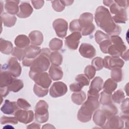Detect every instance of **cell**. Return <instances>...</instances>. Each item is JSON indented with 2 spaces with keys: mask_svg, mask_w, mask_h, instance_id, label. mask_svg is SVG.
I'll use <instances>...</instances> for the list:
<instances>
[{
  "mask_svg": "<svg viewBox=\"0 0 129 129\" xmlns=\"http://www.w3.org/2000/svg\"><path fill=\"white\" fill-rule=\"evenodd\" d=\"M94 19L97 25L107 35H118L121 33V27L115 24L109 10L104 6H99L96 9Z\"/></svg>",
  "mask_w": 129,
  "mask_h": 129,
  "instance_id": "6da1fadb",
  "label": "cell"
},
{
  "mask_svg": "<svg viewBox=\"0 0 129 129\" xmlns=\"http://www.w3.org/2000/svg\"><path fill=\"white\" fill-rule=\"evenodd\" d=\"M99 93L97 94L88 93L87 100L83 103L78 112L77 117L80 121L87 122L91 120L93 113L99 107Z\"/></svg>",
  "mask_w": 129,
  "mask_h": 129,
  "instance_id": "7a4b0ae2",
  "label": "cell"
},
{
  "mask_svg": "<svg viewBox=\"0 0 129 129\" xmlns=\"http://www.w3.org/2000/svg\"><path fill=\"white\" fill-rule=\"evenodd\" d=\"M50 53L49 49L47 48L41 49L40 54L34 59L30 70L38 72L46 71L50 66L49 56Z\"/></svg>",
  "mask_w": 129,
  "mask_h": 129,
  "instance_id": "3957f363",
  "label": "cell"
},
{
  "mask_svg": "<svg viewBox=\"0 0 129 129\" xmlns=\"http://www.w3.org/2000/svg\"><path fill=\"white\" fill-rule=\"evenodd\" d=\"M78 20L82 35H90L94 31L95 27L93 23V15L92 14L88 12L83 13L80 15Z\"/></svg>",
  "mask_w": 129,
  "mask_h": 129,
  "instance_id": "277c9868",
  "label": "cell"
},
{
  "mask_svg": "<svg viewBox=\"0 0 129 129\" xmlns=\"http://www.w3.org/2000/svg\"><path fill=\"white\" fill-rule=\"evenodd\" d=\"M111 44L109 46L107 53L112 56H120L121 54L127 49L122 39L118 35H112L110 37Z\"/></svg>",
  "mask_w": 129,
  "mask_h": 129,
  "instance_id": "5b68a950",
  "label": "cell"
},
{
  "mask_svg": "<svg viewBox=\"0 0 129 129\" xmlns=\"http://www.w3.org/2000/svg\"><path fill=\"white\" fill-rule=\"evenodd\" d=\"M29 75L35 84L38 85L48 89L51 83V79L48 74L45 72H35L30 70Z\"/></svg>",
  "mask_w": 129,
  "mask_h": 129,
  "instance_id": "8992f818",
  "label": "cell"
},
{
  "mask_svg": "<svg viewBox=\"0 0 129 129\" xmlns=\"http://www.w3.org/2000/svg\"><path fill=\"white\" fill-rule=\"evenodd\" d=\"M35 117L36 120L40 123L46 122L49 118L48 105L44 100H39L35 108Z\"/></svg>",
  "mask_w": 129,
  "mask_h": 129,
  "instance_id": "52a82bcc",
  "label": "cell"
},
{
  "mask_svg": "<svg viewBox=\"0 0 129 129\" xmlns=\"http://www.w3.org/2000/svg\"><path fill=\"white\" fill-rule=\"evenodd\" d=\"M1 70L8 71L13 77L17 78L20 76L22 69L17 58L12 57L10 58L7 64L1 66Z\"/></svg>",
  "mask_w": 129,
  "mask_h": 129,
  "instance_id": "ba28073f",
  "label": "cell"
},
{
  "mask_svg": "<svg viewBox=\"0 0 129 129\" xmlns=\"http://www.w3.org/2000/svg\"><path fill=\"white\" fill-rule=\"evenodd\" d=\"M52 26L56 35L59 37L63 38L66 36L68 24L64 19L58 18L55 20L52 23Z\"/></svg>",
  "mask_w": 129,
  "mask_h": 129,
  "instance_id": "9c48e42d",
  "label": "cell"
},
{
  "mask_svg": "<svg viewBox=\"0 0 129 129\" xmlns=\"http://www.w3.org/2000/svg\"><path fill=\"white\" fill-rule=\"evenodd\" d=\"M68 91V87L66 84L62 82L58 81L53 83L49 89V94L53 98L63 96Z\"/></svg>",
  "mask_w": 129,
  "mask_h": 129,
  "instance_id": "30bf717a",
  "label": "cell"
},
{
  "mask_svg": "<svg viewBox=\"0 0 129 129\" xmlns=\"http://www.w3.org/2000/svg\"><path fill=\"white\" fill-rule=\"evenodd\" d=\"M124 64V61L118 56H106L103 59V67L111 70L113 68H121Z\"/></svg>",
  "mask_w": 129,
  "mask_h": 129,
  "instance_id": "8fae6325",
  "label": "cell"
},
{
  "mask_svg": "<svg viewBox=\"0 0 129 129\" xmlns=\"http://www.w3.org/2000/svg\"><path fill=\"white\" fill-rule=\"evenodd\" d=\"M82 34L80 32H73L65 38V44L70 49L76 50L78 48Z\"/></svg>",
  "mask_w": 129,
  "mask_h": 129,
  "instance_id": "7c38bea8",
  "label": "cell"
},
{
  "mask_svg": "<svg viewBox=\"0 0 129 129\" xmlns=\"http://www.w3.org/2000/svg\"><path fill=\"white\" fill-rule=\"evenodd\" d=\"M15 117L20 122L27 124L33 120L34 113L32 110L19 109L16 112Z\"/></svg>",
  "mask_w": 129,
  "mask_h": 129,
  "instance_id": "4fadbf2b",
  "label": "cell"
},
{
  "mask_svg": "<svg viewBox=\"0 0 129 129\" xmlns=\"http://www.w3.org/2000/svg\"><path fill=\"white\" fill-rule=\"evenodd\" d=\"M123 127V120L118 115H112L109 117L103 128H122Z\"/></svg>",
  "mask_w": 129,
  "mask_h": 129,
  "instance_id": "5bb4252c",
  "label": "cell"
},
{
  "mask_svg": "<svg viewBox=\"0 0 129 129\" xmlns=\"http://www.w3.org/2000/svg\"><path fill=\"white\" fill-rule=\"evenodd\" d=\"M79 50L80 54L85 58H92L96 55L95 48L93 45L89 43H82Z\"/></svg>",
  "mask_w": 129,
  "mask_h": 129,
  "instance_id": "9a60e30c",
  "label": "cell"
},
{
  "mask_svg": "<svg viewBox=\"0 0 129 129\" xmlns=\"http://www.w3.org/2000/svg\"><path fill=\"white\" fill-rule=\"evenodd\" d=\"M19 109L17 102H11L9 100H6L4 104L1 107V110L4 113L8 115H15L16 112Z\"/></svg>",
  "mask_w": 129,
  "mask_h": 129,
  "instance_id": "2e32d148",
  "label": "cell"
},
{
  "mask_svg": "<svg viewBox=\"0 0 129 129\" xmlns=\"http://www.w3.org/2000/svg\"><path fill=\"white\" fill-rule=\"evenodd\" d=\"M33 11V9L29 3L22 2L19 6V11L17 15L20 18H26L32 14Z\"/></svg>",
  "mask_w": 129,
  "mask_h": 129,
  "instance_id": "e0dca14e",
  "label": "cell"
},
{
  "mask_svg": "<svg viewBox=\"0 0 129 129\" xmlns=\"http://www.w3.org/2000/svg\"><path fill=\"white\" fill-rule=\"evenodd\" d=\"M103 80L100 77H95L91 82L89 90L88 91V94H97L102 89Z\"/></svg>",
  "mask_w": 129,
  "mask_h": 129,
  "instance_id": "ac0fdd59",
  "label": "cell"
},
{
  "mask_svg": "<svg viewBox=\"0 0 129 129\" xmlns=\"http://www.w3.org/2000/svg\"><path fill=\"white\" fill-rule=\"evenodd\" d=\"M108 118L102 109L96 110L93 115V120L94 123L98 126L102 128L105 125Z\"/></svg>",
  "mask_w": 129,
  "mask_h": 129,
  "instance_id": "d6986e66",
  "label": "cell"
},
{
  "mask_svg": "<svg viewBox=\"0 0 129 129\" xmlns=\"http://www.w3.org/2000/svg\"><path fill=\"white\" fill-rule=\"evenodd\" d=\"M25 52V57L30 59H34L40 53L41 49L39 46L36 45H29L24 48Z\"/></svg>",
  "mask_w": 129,
  "mask_h": 129,
  "instance_id": "ffe728a7",
  "label": "cell"
},
{
  "mask_svg": "<svg viewBox=\"0 0 129 129\" xmlns=\"http://www.w3.org/2000/svg\"><path fill=\"white\" fill-rule=\"evenodd\" d=\"M15 77H13L8 71L1 70L0 87L1 88L7 87L12 83Z\"/></svg>",
  "mask_w": 129,
  "mask_h": 129,
  "instance_id": "44dd1931",
  "label": "cell"
},
{
  "mask_svg": "<svg viewBox=\"0 0 129 129\" xmlns=\"http://www.w3.org/2000/svg\"><path fill=\"white\" fill-rule=\"evenodd\" d=\"M30 43L33 45H40L43 41V35L41 32L38 30L31 31L29 34Z\"/></svg>",
  "mask_w": 129,
  "mask_h": 129,
  "instance_id": "7402d4cb",
  "label": "cell"
},
{
  "mask_svg": "<svg viewBox=\"0 0 129 129\" xmlns=\"http://www.w3.org/2000/svg\"><path fill=\"white\" fill-rule=\"evenodd\" d=\"M19 1H6L5 4V9L7 13L10 15L17 14L19 11L18 5Z\"/></svg>",
  "mask_w": 129,
  "mask_h": 129,
  "instance_id": "603a6c76",
  "label": "cell"
},
{
  "mask_svg": "<svg viewBox=\"0 0 129 129\" xmlns=\"http://www.w3.org/2000/svg\"><path fill=\"white\" fill-rule=\"evenodd\" d=\"M49 75L53 81H58L62 79L63 72L59 66L51 64L49 70Z\"/></svg>",
  "mask_w": 129,
  "mask_h": 129,
  "instance_id": "cb8c5ba5",
  "label": "cell"
},
{
  "mask_svg": "<svg viewBox=\"0 0 129 129\" xmlns=\"http://www.w3.org/2000/svg\"><path fill=\"white\" fill-rule=\"evenodd\" d=\"M1 18L3 25L7 27H13L17 21V18L14 15H10L7 13L2 14Z\"/></svg>",
  "mask_w": 129,
  "mask_h": 129,
  "instance_id": "d4e9b609",
  "label": "cell"
},
{
  "mask_svg": "<svg viewBox=\"0 0 129 129\" xmlns=\"http://www.w3.org/2000/svg\"><path fill=\"white\" fill-rule=\"evenodd\" d=\"M30 40L29 37L25 35H19L15 39V44L16 47L20 48H25L29 45Z\"/></svg>",
  "mask_w": 129,
  "mask_h": 129,
  "instance_id": "484cf974",
  "label": "cell"
},
{
  "mask_svg": "<svg viewBox=\"0 0 129 129\" xmlns=\"http://www.w3.org/2000/svg\"><path fill=\"white\" fill-rule=\"evenodd\" d=\"M13 49V46L11 42L3 38L0 39V50L2 53L10 54L12 53Z\"/></svg>",
  "mask_w": 129,
  "mask_h": 129,
  "instance_id": "4316f807",
  "label": "cell"
},
{
  "mask_svg": "<svg viewBox=\"0 0 129 129\" xmlns=\"http://www.w3.org/2000/svg\"><path fill=\"white\" fill-rule=\"evenodd\" d=\"M117 87V82L113 80L111 78L107 79L103 84V91L105 92L112 94V93L116 89Z\"/></svg>",
  "mask_w": 129,
  "mask_h": 129,
  "instance_id": "83f0119b",
  "label": "cell"
},
{
  "mask_svg": "<svg viewBox=\"0 0 129 129\" xmlns=\"http://www.w3.org/2000/svg\"><path fill=\"white\" fill-rule=\"evenodd\" d=\"M86 98V94L82 91L75 92L71 95V99L73 102L78 105L83 104L85 101Z\"/></svg>",
  "mask_w": 129,
  "mask_h": 129,
  "instance_id": "f1b7e54d",
  "label": "cell"
},
{
  "mask_svg": "<svg viewBox=\"0 0 129 129\" xmlns=\"http://www.w3.org/2000/svg\"><path fill=\"white\" fill-rule=\"evenodd\" d=\"M126 9L123 8L118 13L112 17L113 21L116 23H125L127 20Z\"/></svg>",
  "mask_w": 129,
  "mask_h": 129,
  "instance_id": "f546056e",
  "label": "cell"
},
{
  "mask_svg": "<svg viewBox=\"0 0 129 129\" xmlns=\"http://www.w3.org/2000/svg\"><path fill=\"white\" fill-rule=\"evenodd\" d=\"M23 87L24 83L22 80L15 78L12 83L8 87V89L9 91L17 92L21 90Z\"/></svg>",
  "mask_w": 129,
  "mask_h": 129,
  "instance_id": "4dcf8cb0",
  "label": "cell"
},
{
  "mask_svg": "<svg viewBox=\"0 0 129 129\" xmlns=\"http://www.w3.org/2000/svg\"><path fill=\"white\" fill-rule=\"evenodd\" d=\"M102 109L105 112L108 118L112 115H115L118 112L117 107L112 103L103 105Z\"/></svg>",
  "mask_w": 129,
  "mask_h": 129,
  "instance_id": "1f68e13d",
  "label": "cell"
},
{
  "mask_svg": "<svg viewBox=\"0 0 129 129\" xmlns=\"http://www.w3.org/2000/svg\"><path fill=\"white\" fill-rule=\"evenodd\" d=\"M49 60L52 64L59 66L62 61V55L57 51H53L50 54Z\"/></svg>",
  "mask_w": 129,
  "mask_h": 129,
  "instance_id": "d6a6232c",
  "label": "cell"
},
{
  "mask_svg": "<svg viewBox=\"0 0 129 129\" xmlns=\"http://www.w3.org/2000/svg\"><path fill=\"white\" fill-rule=\"evenodd\" d=\"M111 78L116 82H119L122 80V71L121 68H113L111 69Z\"/></svg>",
  "mask_w": 129,
  "mask_h": 129,
  "instance_id": "836d02e7",
  "label": "cell"
},
{
  "mask_svg": "<svg viewBox=\"0 0 129 129\" xmlns=\"http://www.w3.org/2000/svg\"><path fill=\"white\" fill-rule=\"evenodd\" d=\"M62 46V41L60 39L54 38L52 39L49 43V47L51 50L53 51H58L60 50Z\"/></svg>",
  "mask_w": 129,
  "mask_h": 129,
  "instance_id": "e575fe53",
  "label": "cell"
},
{
  "mask_svg": "<svg viewBox=\"0 0 129 129\" xmlns=\"http://www.w3.org/2000/svg\"><path fill=\"white\" fill-rule=\"evenodd\" d=\"M125 95L123 92L121 90H118L116 91L111 96L112 101L114 102L119 104L124 99Z\"/></svg>",
  "mask_w": 129,
  "mask_h": 129,
  "instance_id": "d590c367",
  "label": "cell"
},
{
  "mask_svg": "<svg viewBox=\"0 0 129 129\" xmlns=\"http://www.w3.org/2000/svg\"><path fill=\"white\" fill-rule=\"evenodd\" d=\"M33 91L35 94L39 97H43L48 93V89L43 88L35 84L33 87Z\"/></svg>",
  "mask_w": 129,
  "mask_h": 129,
  "instance_id": "8d00e7d4",
  "label": "cell"
},
{
  "mask_svg": "<svg viewBox=\"0 0 129 129\" xmlns=\"http://www.w3.org/2000/svg\"><path fill=\"white\" fill-rule=\"evenodd\" d=\"M112 95L111 94H108L104 91H102L101 93L100 98L99 100V103L102 105H106L112 103Z\"/></svg>",
  "mask_w": 129,
  "mask_h": 129,
  "instance_id": "74e56055",
  "label": "cell"
},
{
  "mask_svg": "<svg viewBox=\"0 0 129 129\" xmlns=\"http://www.w3.org/2000/svg\"><path fill=\"white\" fill-rule=\"evenodd\" d=\"M12 54L13 56L16 57L19 60H22L25 57L24 48H20L17 47H15Z\"/></svg>",
  "mask_w": 129,
  "mask_h": 129,
  "instance_id": "f35d334b",
  "label": "cell"
},
{
  "mask_svg": "<svg viewBox=\"0 0 129 129\" xmlns=\"http://www.w3.org/2000/svg\"><path fill=\"white\" fill-rule=\"evenodd\" d=\"M110 39L108 35L104 33L100 30H97L95 34V39L97 43L99 44L102 41Z\"/></svg>",
  "mask_w": 129,
  "mask_h": 129,
  "instance_id": "ab89813d",
  "label": "cell"
},
{
  "mask_svg": "<svg viewBox=\"0 0 129 129\" xmlns=\"http://www.w3.org/2000/svg\"><path fill=\"white\" fill-rule=\"evenodd\" d=\"M91 64L96 71L102 70L103 68V59L100 57H96L92 60Z\"/></svg>",
  "mask_w": 129,
  "mask_h": 129,
  "instance_id": "60d3db41",
  "label": "cell"
},
{
  "mask_svg": "<svg viewBox=\"0 0 129 129\" xmlns=\"http://www.w3.org/2000/svg\"><path fill=\"white\" fill-rule=\"evenodd\" d=\"M96 69L92 65L87 66L84 70V74L89 78V80L93 79L96 74Z\"/></svg>",
  "mask_w": 129,
  "mask_h": 129,
  "instance_id": "b9f144b4",
  "label": "cell"
},
{
  "mask_svg": "<svg viewBox=\"0 0 129 129\" xmlns=\"http://www.w3.org/2000/svg\"><path fill=\"white\" fill-rule=\"evenodd\" d=\"M75 80L84 86H88L90 83V80L85 74H79L77 75L75 78Z\"/></svg>",
  "mask_w": 129,
  "mask_h": 129,
  "instance_id": "7bdbcfd3",
  "label": "cell"
},
{
  "mask_svg": "<svg viewBox=\"0 0 129 129\" xmlns=\"http://www.w3.org/2000/svg\"><path fill=\"white\" fill-rule=\"evenodd\" d=\"M69 29L72 33L81 31V28L78 19H75L71 22L69 26Z\"/></svg>",
  "mask_w": 129,
  "mask_h": 129,
  "instance_id": "ee69618b",
  "label": "cell"
},
{
  "mask_svg": "<svg viewBox=\"0 0 129 129\" xmlns=\"http://www.w3.org/2000/svg\"><path fill=\"white\" fill-rule=\"evenodd\" d=\"M51 2L52 8L57 12L62 11L65 8V6L62 1H52Z\"/></svg>",
  "mask_w": 129,
  "mask_h": 129,
  "instance_id": "f6af8a7d",
  "label": "cell"
},
{
  "mask_svg": "<svg viewBox=\"0 0 129 129\" xmlns=\"http://www.w3.org/2000/svg\"><path fill=\"white\" fill-rule=\"evenodd\" d=\"M18 120L15 117L3 116L1 118V123L2 124H5L6 123H12L16 124L18 123Z\"/></svg>",
  "mask_w": 129,
  "mask_h": 129,
  "instance_id": "bcb514c9",
  "label": "cell"
},
{
  "mask_svg": "<svg viewBox=\"0 0 129 129\" xmlns=\"http://www.w3.org/2000/svg\"><path fill=\"white\" fill-rule=\"evenodd\" d=\"M99 44L100 50L102 51V52L104 53H107L108 49L111 44V42L110 39H106L101 42Z\"/></svg>",
  "mask_w": 129,
  "mask_h": 129,
  "instance_id": "7dc6e473",
  "label": "cell"
},
{
  "mask_svg": "<svg viewBox=\"0 0 129 129\" xmlns=\"http://www.w3.org/2000/svg\"><path fill=\"white\" fill-rule=\"evenodd\" d=\"M17 103L19 108L24 110H27L31 107V105L24 99L19 98L17 101Z\"/></svg>",
  "mask_w": 129,
  "mask_h": 129,
  "instance_id": "c3c4849f",
  "label": "cell"
},
{
  "mask_svg": "<svg viewBox=\"0 0 129 129\" xmlns=\"http://www.w3.org/2000/svg\"><path fill=\"white\" fill-rule=\"evenodd\" d=\"M83 87V85H82L80 83L77 82L76 83L71 84L70 86V88L71 91L74 92H77L81 91Z\"/></svg>",
  "mask_w": 129,
  "mask_h": 129,
  "instance_id": "681fc988",
  "label": "cell"
},
{
  "mask_svg": "<svg viewBox=\"0 0 129 129\" xmlns=\"http://www.w3.org/2000/svg\"><path fill=\"white\" fill-rule=\"evenodd\" d=\"M122 111L125 114H128V98H126L122 101L121 105Z\"/></svg>",
  "mask_w": 129,
  "mask_h": 129,
  "instance_id": "f907efd6",
  "label": "cell"
},
{
  "mask_svg": "<svg viewBox=\"0 0 129 129\" xmlns=\"http://www.w3.org/2000/svg\"><path fill=\"white\" fill-rule=\"evenodd\" d=\"M31 3L32 4V5L33 6V7L35 9H41L44 4V1H32Z\"/></svg>",
  "mask_w": 129,
  "mask_h": 129,
  "instance_id": "816d5d0a",
  "label": "cell"
},
{
  "mask_svg": "<svg viewBox=\"0 0 129 129\" xmlns=\"http://www.w3.org/2000/svg\"><path fill=\"white\" fill-rule=\"evenodd\" d=\"M114 2L116 3L119 7L127 9L128 6L127 1H121V0H115L114 1Z\"/></svg>",
  "mask_w": 129,
  "mask_h": 129,
  "instance_id": "f5cc1de1",
  "label": "cell"
},
{
  "mask_svg": "<svg viewBox=\"0 0 129 129\" xmlns=\"http://www.w3.org/2000/svg\"><path fill=\"white\" fill-rule=\"evenodd\" d=\"M120 56L125 60L127 61L128 60V49H127L124 51L120 55Z\"/></svg>",
  "mask_w": 129,
  "mask_h": 129,
  "instance_id": "db71d44e",
  "label": "cell"
},
{
  "mask_svg": "<svg viewBox=\"0 0 129 129\" xmlns=\"http://www.w3.org/2000/svg\"><path fill=\"white\" fill-rule=\"evenodd\" d=\"M27 128H40V125L39 124L35 122H33L29 125L27 126Z\"/></svg>",
  "mask_w": 129,
  "mask_h": 129,
  "instance_id": "11a10c76",
  "label": "cell"
},
{
  "mask_svg": "<svg viewBox=\"0 0 129 129\" xmlns=\"http://www.w3.org/2000/svg\"><path fill=\"white\" fill-rule=\"evenodd\" d=\"M103 3L105 6L110 7V6L114 3V1H103Z\"/></svg>",
  "mask_w": 129,
  "mask_h": 129,
  "instance_id": "9f6ffc18",
  "label": "cell"
},
{
  "mask_svg": "<svg viewBox=\"0 0 129 129\" xmlns=\"http://www.w3.org/2000/svg\"><path fill=\"white\" fill-rule=\"evenodd\" d=\"M62 2L65 6H68L71 5L73 3L74 1H62Z\"/></svg>",
  "mask_w": 129,
  "mask_h": 129,
  "instance_id": "6f0895ef",
  "label": "cell"
},
{
  "mask_svg": "<svg viewBox=\"0 0 129 129\" xmlns=\"http://www.w3.org/2000/svg\"><path fill=\"white\" fill-rule=\"evenodd\" d=\"M42 128H55V127L50 124H46L44 125H43Z\"/></svg>",
  "mask_w": 129,
  "mask_h": 129,
  "instance_id": "680465c9",
  "label": "cell"
}]
</instances>
